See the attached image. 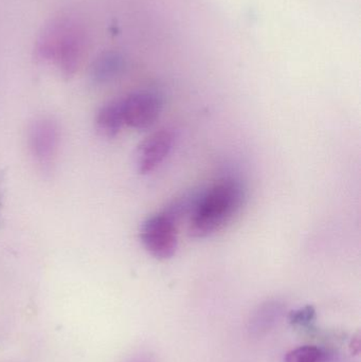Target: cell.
I'll use <instances>...</instances> for the list:
<instances>
[{
  "label": "cell",
  "instance_id": "cell-7",
  "mask_svg": "<svg viewBox=\"0 0 361 362\" xmlns=\"http://www.w3.org/2000/svg\"><path fill=\"white\" fill-rule=\"evenodd\" d=\"M203 192L194 191L184 194L182 197L174 200L162 212L177 225L184 217H191L195 208H196L197 204H199V199H201Z\"/></svg>",
  "mask_w": 361,
  "mask_h": 362
},
{
  "label": "cell",
  "instance_id": "cell-5",
  "mask_svg": "<svg viewBox=\"0 0 361 362\" xmlns=\"http://www.w3.org/2000/svg\"><path fill=\"white\" fill-rule=\"evenodd\" d=\"M174 135L169 129H160L148 136L138 146L136 153V165L140 174L154 171L171 152Z\"/></svg>",
  "mask_w": 361,
  "mask_h": 362
},
{
  "label": "cell",
  "instance_id": "cell-2",
  "mask_svg": "<svg viewBox=\"0 0 361 362\" xmlns=\"http://www.w3.org/2000/svg\"><path fill=\"white\" fill-rule=\"evenodd\" d=\"M176 226L163 212L146 218L140 230V238L144 248L156 259H171L177 250Z\"/></svg>",
  "mask_w": 361,
  "mask_h": 362
},
{
  "label": "cell",
  "instance_id": "cell-6",
  "mask_svg": "<svg viewBox=\"0 0 361 362\" xmlns=\"http://www.w3.org/2000/svg\"><path fill=\"white\" fill-rule=\"evenodd\" d=\"M123 125H124V119H123L121 99L108 102L100 108L95 117V127L104 137H117Z\"/></svg>",
  "mask_w": 361,
  "mask_h": 362
},
{
  "label": "cell",
  "instance_id": "cell-9",
  "mask_svg": "<svg viewBox=\"0 0 361 362\" xmlns=\"http://www.w3.org/2000/svg\"><path fill=\"white\" fill-rule=\"evenodd\" d=\"M142 362H143V361H142Z\"/></svg>",
  "mask_w": 361,
  "mask_h": 362
},
{
  "label": "cell",
  "instance_id": "cell-4",
  "mask_svg": "<svg viewBox=\"0 0 361 362\" xmlns=\"http://www.w3.org/2000/svg\"><path fill=\"white\" fill-rule=\"evenodd\" d=\"M124 124L131 129H150L160 115L162 101L153 91H137L121 99Z\"/></svg>",
  "mask_w": 361,
  "mask_h": 362
},
{
  "label": "cell",
  "instance_id": "cell-8",
  "mask_svg": "<svg viewBox=\"0 0 361 362\" xmlns=\"http://www.w3.org/2000/svg\"><path fill=\"white\" fill-rule=\"evenodd\" d=\"M321 352L315 346H301L290 351L285 356V362H319Z\"/></svg>",
  "mask_w": 361,
  "mask_h": 362
},
{
  "label": "cell",
  "instance_id": "cell-3",
  "mask_svg": "<svg viewBox=\"0 0 361 362\" xmlns=\"http://www.w3.org/2000/svg\"><path fill=\"white\" fill-rule=\"evenodd\" d=\"M59 146V129L52 119L40 118L29 129V146L32 156L42 171L49 172L54 165Z\"/></svg>",
  "mask_w": 361,
  "mask_h": 362
},
{
  "label": "cell",
  "instance_id": "cell-1",
  "mask_svg": "<svg viewBox=\"0 0 361 362\" xmlns=\"http://www.w3.org/2000/svg\"><path fill=\"white\" fill-rule=\"evenodd\" d=\"M244 198L243 187L235 180L220 181L203 191L190 217V236L207 238L222 229L241 210Z\"/></svg>",
  "mask_w": 361,
  "mask_h": 362
}]
</instances>
